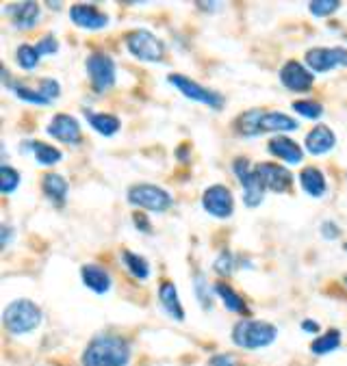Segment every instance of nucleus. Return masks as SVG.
Instances as JSON below:
<instances>
[{
	"mask_svg": "<svg viewBox=\"0 0 347 366\" xmlns=\"http://www.w3.org/2000/svg\"><path fill=\"white\" fill-rule=\"evenodd\" d=\"M39 50L37 46H31V44H22L18 50H16V63L26 70V72H31L39 66Z\"/></svg>",
	"mask_w": 347,
	"mask_h": 366,
	"instance_id": "obj_30",
	"label": "nucleus"
},
{
	"mask_svg": "<svg viewBox=\"0 0 347 366\" xmlns=\"http://www.w3.org/2000/svg\"><path fill=\"white\" fill-rule=\"evenodd\" d=\"M345 180H347V173H345Z\"/></svg>",
	"mask_w": 347,
	"mask_h": 366,
	"instance_id": "obj_43",
	"label": "nucleus"
},
{
	"mask_svg": "<svg viewBox=\"0 0 347 366\" xmlns=\"http://www.w3.org/2000/svg\"><path fill=\"white\" fill-rule=\"evenodd\" d=\"M341 347V331L339 329H328L324 336L315 338L310 343V351L315 355H328L332 351H336Z\"/></svg>",
	"mask_w": 347,
	"mask_h": 366,
	"instance_id": "obj_28",
	"label": "nucleus"
},
{
	"mask_svg": "<svg viewBox=\"0 0 347 366\" xmlns=\"http://www.w3.org/2000/svg\"><path fill=\"white\" fill-rule=\"evenodd\" d=\"M20 180H22L20 171L7 163H3V167H0V191L5 195H11L20 187Z\"/></svg>",
	"mask_w": 347,
	"mask_h": 366,
	"instance_id": "obj_31",
	"label": "nucleus"
},
{
	"mask_svg": "<svg viewBox=\"0 0 347 366\" xmlns=\"http://www.w3.org/2000/svg\"><path fill=\"white\" fill-rule=\"evenodd\" d=\"M42 323V308L31 299H16L3 312V325L9 334L13 336H22V334H28L37 329Z\"/></svg>",
	"mask_w": 347,
	"mask_h": 366,
	"instance_id": "obj_4",
	"label": "nucleus"
},
{
	"mask_svg": "<svg viewBox=\"0 0 347 366\" xmlns=\"http://www.w3.org/2000/svg\"><path fill=\"white\" fill-rule=\"evenodd\" d=\"M341 9V3L339 0H312L308 3V11L315 16V18H326V16H332L334 11Z\"/></svg>",
	"mask_w": 347,
	"mask_h": 366,
	"instance_id": "obj_33",
	"label": "nucleus"
},
{
	"mask_svg": "<svg viewBox=\"0 0 347 366\" xmlns=\"http://www.w3.org/2000/svg\"><path fill=\"white\" fill-rule=\"evenodd\" d=\"M167 83H169L171 87H176L185 98H189V100H193V102H200V104H205V106H209V109H213V111H221L224 104H226V100H224V96L219 94V91L209 89V87H202L200 83L191 80V78L185 76V74H169V76H167Z\"/></svg>",
	"mask_w": 347,
	"mask_h": 366,
	"instance_id": "obj_7",
	"label": "nucleus"
},
{
	"mask_svg": "<svg viewBox=\"0 0 347 366\" xmlns=\"http://www.w3.org/2000/svg\"><path fill=\"white\" fill-rule=\"evenodd\" d=\"M256 173L263 180L265 189L272 193H286L293 185V173L278 163H260L256 165Z\"/></svg>",
	"mask_w": 347,
	"mask_h": 366,
	"instance_id": "obj_13",
	"label": "nucleus"
},
{
	"mask_svg": "<svg viewBox=\"0 0 347 366\" xmlns=\"http://www.w3.org/2000/svg\"><path fill=\"white\" fill-rule=\"evenodd\" d=\"M278 338V327L267 321L241 319L233 327V343L241 349H263Z\"/></svg>",
	"mask_w": 347,
	"mask_h": 366,
	"instance_id": "obj_3",
	"label": "nucleus"
},
{
	"mask_svg": "<svg viewBox=\"0 0 347 366\" xmlns=\"http://www.w3.org/2000/svg\"><path fill=\"white\" fill-rule=\"evenodd\" d=\"M5 13L11 18L13 26L18 30H31L37 26L39 16H42V7L37 3H18V5H9L5 9Z\"/></svg>",
	"mask_w": 347,
	"mask_h": 366,
	"instance_id": "obj_19",
	"label": "nucleus"
},
{
	"mask_svg": "<svg viewBox=\"0 0 347 366\" xmlns=\"http://www.w3.org/2000/svg\"><path fill=\"white\" fill-rule=\"evenodd\" d=\"M9 238H11V228H9V226L5 224V226H3V245H5V248H7Z\"/></svg>",
	"mask_w": 347,
	"mask_h": 366,
	"instance_id": "obj_40",
	"label": "nucleus"
},
{
	"mask_svg": "<svg viewBox=\"0 0 347 366\" xmlns=\"http://www.w3.org/2000/svg\"><path fill=\"white\" fill-rule=\"evenodd\" d=\"M70 20L78 28H87V30L106 28L109 22H111V18L104 11H100L96 5H85V3H78V5L70 7Z\"/></svg>",
	"mask_w": 347,
	"mask_h": 366,
	"instance_id": "obj_15",
	"label": "nucleus"
},
{
	"mask_svg": "<svg viewBox=\"0 0 347 366\" xmlns=\"http://www.w3.org/2000/svg\"><path fill=\"white\" fill-rule=\"evenodd\" d=\"M85 117H87V121H90V126L102 137H113V135H118L122 128L120 117H115L111 113H94V111L87 109Z\"/></svg>",
	"mask_w": 347,
	"mask_h": 366,
	"instance_id": "obj_24",
	"label": "nucleus"
},
{
	"mask_svg": "<svg viewBox=\"0 0 347 366\" xmlns=\"http://www.w3.org/2000/svg\"><path fill=\"white\" fill-rule=\"evenodd\" d=\"M133 224H135V228H137L139 232H146V234L152 232V226H150L148 217H146V215H141V212H137V215L133 217Z\"/></svg>",
	"mask_w": 347,
	"mask_h": 366,
	"instance_id": "obj_38",
	"label": "nucleus"
},
{
	"mask_svg": "<svg viewBox=\"0 0 347 366\" xmlns=\"http://www.w3.org/2000/svg\"><path fill=\"white\" fill-rule=\"evenodd\" d=\"M46 133L52 139L61 141V143H68V145H78L83 141V128L78 124V119L68 115V113H56L50 119Z\"/></svg>",
	"mask_w": 347,
	"mask_h": 366,
	"instance_id": "obj_12",
	"label": "nucleus"
},
{
	"mask_svg": "<svg viewBox=\"0 0 347 366\" xmlns=\"http://www.w3.org/2000/svg\"><path fill=\"white\" fill-rule=\"evenodd\" d=\"M202 208L215 219H230L235 212V195L226 185H211L202 193Z\"/></svg>",
	"mask_w": 347,
	"mask_h": 366,
	"instance_id": "obj_11",
	"label": "nucleus"
},
{
	"mask_svg": "<svg viewBox=\"0 0 347 366\" xmlns=\"http://www.w3.org/2000/svg\"><path fill=\"white\" fill-rule=\"evenodd\" d=\"M233 171L239 180V185L243 189V204L248 208H256L263 204L265 200V185H263V180L258 178L256 173V167H252V163L245 159V157H239L235 159L233 163Z\"/></svg>",
	"mask_w": 347,
	"mask_h": 366,
	"instance_id": "obj_6",
	"label": "nucleus"
},
{
	"mask_svg": "<svg viewBox=\"0 0 347 366\" xmlns=\"http://www.w3.org/2000/svg\"><path fill=\"white\" fill-rule=\"evenodd\" d=\"M267 152L286 165H300L304 161V150L298 141L286 135H276L267 143Z\"/></svg>",
	"mask_w": 347,
	"mask_h": 366,
	"instance_id": "obj_16",
	"label": "nucleus"
},
{
	"mask_svg": "<svg viewBox=\"0 0 347 366\" xmlns=\"http://www.w3.org/2000/svg\"><path fill=\"white\" fill-rule=\"evenodd\" d=\"M3 83L9 91H13L16 98H20L22 102H28V104H35V106H50L61 96V85L56 78H42L37 83V87H28L24 83L11 80L9 70L5 68L3 70Z\"/></svg>",
	"mask_w": 347,
	"mask_h": 366,
	"instance_id": "obj_2",
	"label": "nucleus"
},
{
	"mask_svg": "<svg viewBox=\"0 0 347 366\" xmlns=\"http://www.w3.org/2000/svg\"><path fill=\"white\" fill-rule=\"evenodd\" d=\"M126 48L128 52L146 63H159L165 56V46L163 42L148 28H137L133 33L126 35Z\"/></svg>",
	"mask_w": 347,
	"mask_h": 366,
	"instance_id": "obj_8",
	"label": "nucleus"
},
{
	"mask_svg": "<svg viewBox=\"0 0 347 366\" xmlns=\"http://www.w3.org/2000/svg\"><path fill=\"white\" fill-rule=\"evenodd\" d=\"M83 366H126L130 345L118 334H98L83 351Z\"/></svg>",
	"mask_w": 347,
	"mask_h": 366,
	"instance_id": "obj_1",
	"label": "nucleus"
},
{
	"mask_svg": "<svg viewBox=\"0 0 347 366\" xmlns=\"http://www.w3.org/2000/svg\"><path fill=\"white\" fill-rule=\"evenodd\" d=\"M343 250H345V252H347V243H345V245H343Z\"/></svg>",
	"mask_w": 347,
	"mask_h": 366,
	"instance_id": "obj_42",
	"label": "nucleus"
},
{
	"mask_svg": "<svg viewBox=\"0 0 347 366\" xmlns=\"http://www.w3.org/2000/svg\"><path fill=\"white\" fill-rule=\"evenodd\" d=\"M128 202L141 210H150V212H165L171 208L174 204V197L163 189V187H157V185H146V182H141V185H133L128 189Z\"/></svg>",
	"mask_w": 347,
	"mask_h": 366,
	"instance_id": "obj_9",
	"label": "nucleus"
},
{
	"mask_svg": "<svg viewBox=\"0 0 347 366\" xmlns=\"http://www.w3.org/2000/svg\"><path fill=\"white\" fill-rule=\"evenodd\" d=\"M209 366H239V360L233 353H217L209 360Z\"/></svg>",
	"mask_w": 347,
	"mask_h": 366,
	"instance_id": "obj_36",
	"label": "nucleus"
},
{
	"mask_svg": "<svg viewBox=\"0 0 347 366\" xmlns=\"http://www.w3.org/2000/svg\"><path fill=\"white\" fill-rule=\"evenodd\" d=\"M80 280L87 288L94 291L96 295H104L113 286L111 273L100 264H83L80 267Z\"/></svg>",
	"mask_w": 347,
	"mask_h": 366,
	"instance_id": "obj_20",
	"label": "nucleus"
},
{
	"mask_svg": "<svg viewBox=\"0 0 347 366\" xmlns=\"http://www.w3.org/2000/svg\"><path fill=\"white\" fill-rule=\"evenodd\" d=\"M122 262H124L126 271L135 280H148L150 278V262L143 256H139L130 250H124L122 252Z\"/></svg>",
	"mask_w": 347,
	"mask_h": 366,
	"instance_id": "obj_27",
	"label": "nucleus"
},
{
	"mask_svg": "<svg viewBox=\"0 0 347 366\" xmlns=\"http://www.w3.org/2000/svg\"><path fill=\"white\" fill-rule=\"evenodd\" d=\"M291 109L298 113V115H302V117H306V119H319V117H324V104L322 102H315V100H293V104H291Z\"/></svg>",
	"mask_w": 347,
	"mask_h": 366,
	"instance_id": "obj_32",
	"label": "nucleus"
},
{
	"mask_svg": "<svg viewBox=\"0 0 347 366\" xmlns=\"http://www.w3.org/2000/svg\"><path fill=\"white\" fill-rule=\"evenodd\" d=\"M159 301H161V308L167 312L169 319H174V321H185V308H183V303H181L176 284L169 282V280H163L161 286H159Z\"/></svg>",
	"mask_w": 347,
	"mask_h": 366,
	"instance_id": "obj_21",
	"label": "nucleus"
},
{
	"mask_svg": "<svg viewBox=\"0 0 347 366\" xmlns=\"http://www.w3.org/2000/svg\"><path fill=\"white\" fill-rule=\"evenodd\" d=\"M85 70L90 74V83L96 94H104L118 80V68H115L113 56L106 52H92L85 59Z\"/></svg>",
	"mask_w": 347,
	"mask_h": 366,
	"instance_id": "obj_5",
	"label": "nucleus"
},
{
	"mask_svg": "<svg viewBox=\"0 0 347 366\" xmlns=\"http://www.w3.org/2000/svg\"><path fill=\"white\" fill-rule=\"evenodd\" d=\"M42 191H44V195L50 202L63 206L66 197H68V191H70V185H68V180L61 173H52L50 171V173H46L42 178Z\"/></svg>",
	"mask_w": 347,
	"mask_h": 366,
	"instance_id": "obj_23",
	"label": "nucleus"
},
{
	"mask_svg": "<svg viewBox=\"0 0 347 366\" xmlns=\"http://www.w3.org/2000/svg\"><path fill=\"white\" fill-rule=\"evenodd\" d=\"M213 269H215V273L217 276H230V273L235 271V256L230 254L228 250H224V252H219V256L215 258V262H213Z\"/></svg>",
	"mask_w": 347,
	"mask_h": 366,
	"instance_id": "obj_34",
	"label": "nucleus"
},
{
	"mask_svg": "<svg viewBox=\"0 0 347 366\" xmlns=\"http://www.w3.org/2000/svg\"><path fill=\"white\" fill-rule=\"evenodd\" d=\"M306 152L312 157H324L328 152H332L336 147V135L330 126H315L308 135H306Z\"/></svg>",
	"mask_w": 347,
	"mask_h": 366,
	"instance_id": "obj_18",
	"label": "nucleus"
},
{
	"mask_svg": "<svg viewBox=\"0 0 347 366\" xmlns=\"http://www.w3.org/2000/svg\"><path fill=\"white\" fill-rule=\"evenodd\" d=\"M322 236L326 240H336L341 236V228L334 224V221H324L322 224Z\"/></svg>",
	"mask_w": 347,
	"mask_h": 366,
	"instance_id": "obj_37",
	"label": "nucleus"
},
{
	"mask_svg": "<svg viewBox=\"0 0 347 366\" xmlns=\"http://www.w3.org/2000/svg\"><path fill=\"white\" fill-rule=\"evenodd\" d=\"M306 68L312 74L332 72L336 68H347V48H310L304 56Z\"/></svg>",
	"mask_w": 347,
	"mask_h": 366,
	"instance_id": "obj_10",
	"label": "nucleus"
},
{
	"mask_svg": "<svg viewBox=\"0 0 347 366\" xmlns=\"http://www.w3.org/2000/svg\"><path fill=\"white\" fill-rule=\"evenodd\" d=\"M215 295L221 299V303H224L226 310L237 312V315H248V306H245L243 297H241L233 286H230V284L217 282V284H215Z\"/></svg>",
	"mask_w": 347,
	"mask_h": 366,
	"instance_id": "obj_26",
	"label": "nucleus"
},
{
	"mask_svg": "<svg viewBox=\"0 0 347 366\" xmlns=\"http://www.w3.org/2000/svg\"><path fill=\"white\" fill-rule=\"evenodd\" d=\"M302 329H304V331H308V334H317V331H319V323H317V321H310V319H306V321H302Z\"/></svg>",
	"mask_w": 347,
	"mask_h": 366,
	"instance_id": "obj_39",
	"label": "nucleus"
},
{
	"mask_svg": "<svg viewBox=\"0 0 347 366\" xmlns=\"http://www.w3.org/2000/svg\"><path fill=\"white\" fill-rule=\"evenodd\" d=\"M343 282H345V286H347V276H345V278H343Z\"/></svg>",
	"mask_w": 347,
	"mask_h": 366,
	"instance_id": "obj_41",
	"label": "nucleus"
},
{
	"mask_svg": "<svg viewBox=\"0 0 347 366\" xmlns=\"http://www.w3.org/2000/svg\"><path fill=\"white\" fill-rule=\"evenodd\" d=\"M300 187L304 189L306 195L315 197V200H319L326 195L328 191V182H326V176L322 173V169H317L312 165L304 167L300 171Z\"/></svg>",
	"mask_w": 347,
	"mask_h": 366,
	"instance_id": "obj_22",
	"label": "nucleus"
},
{
	"mask_svg": "<svg viewBox=\"0 0 347 366\" xmlns=\"http://www.w3.org/2000/svg\"><path fill=\"white\" fill-rule=\"evenodd\" d=\"M26 150L31 152V154L35 157V161L42 165V167H52L56 163H61L63 154H61V150L59 147H54V145H48L44 141H28L26 143Z\"/></svg>",
	"mask_w": 347,
	"mask_h": 366,
	"instance_id": "obj_25",
	"label": "nucleus"
},
{
	"mask_svg": "<svg viewBox=\"0 0 347 366\" xmlns=\"http://www.w3.org/2000/svg\"><path fill=\"white\" fill-rule=\"evenodd\" d=\"M193 291H195V297L200 301V306L205 310H211L213 308V293H215V286L211 288L209 284V278L205 273H195L193 276Z\"/></svg>",
	"mask_w": 347,
	"mask_h": 366,
	"instance_id": "obj_29",
	"label": "nucleus"
},
{
	"mask_svg": "<svg viewBox=\"0 0 347 366\" xmlns=\"http://www.w3.org/2000/svg\"><path fill=\"white\" fill-rule=\"evenodd\" d=\"M278 78L288 91H308L315 83L312 72L300 61H286L278 72Z\"/></svg>",
	"mask_w": 347,
	"mask_h": 366,
	"instance_id": "obj_14",
	"label": "nucleus"
},
{
	"mask_svg": "<svg viewBox=\"0 0 347 366\" xmlns=\"http://www.w3.org/2000/svg\"><path fill=\"white\" fill-rule=\"evenodd\" d=\"M298 128H300V121L291 115L280 113V111H260L258 135H265V133L284 135V133H293Z\"/></svg>",
	"mask_w": 347,
	"mask_h": 366,
	"instance_id": "obj_17",
	"label": "nucleus"
},
{
	"mask_svg": "<svg viewBox=\"0 0 347 366\" xmlns=\"http://www.w3.org/2000/svg\"><path fill=\"white\" fill-rule=\"evenodd\" d=\"M35 46H37L39 54H54L56 50H59V42H56L54 35H44Z\"/></svg>",
	"mask_w": 347,
	"mask_h": 366,
	"instance_id": "obj_35",
	"label": "nucleus"
}]
</instances>
